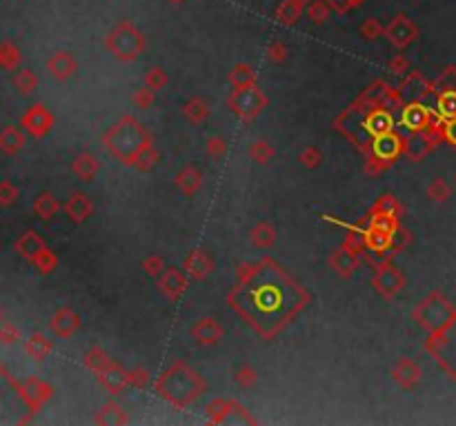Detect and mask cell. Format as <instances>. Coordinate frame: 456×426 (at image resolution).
Segmentation results:
<instances>
[{
  "label": "cell",
  "mask_w": 456,
  "mask_h": 426,
  "mask_svg": "<svg viewBox=\"0 0 456 426\" xmlns=\"http://www.w3.org/2000/svg\"><path fill=\"white\" fill-rule=\"evenodd\" d=\"M156 391L176 406H187L189 402H194L203 391H205V382H203L200 375L196 371H191L185 362H176L163 373V377H159Z\"/></svg>",
  "instance_id": "cell-1"
},
{
  "label": "cell",
  "mask_w": 456,
  "mask_h": 426,
  "mask_svg": "<svg viewBox=\"0 0 456 426\" xmlns=\"http://www.w3.org/2000/svg\"><path fill=\"white\" fill-rule=\"evenodd\" d=\"M149 140L152 138L145 133V129H142L138 120L131 118V116L121 118L103 136L105 147L112 151V155H116L118 160L125 162V165H134L136 155L142 151V147H145Z\"/></svg>",
  "instance_id": "cell-2"
},
{
  "label": "cell",
  "mask_w": 456,
  "mask_h": 426,
  "mask_svg": "<svg viewBox=\"0 0 456 426\" xmlns=\"http://www.w3.org/2000/svg\"><path fill=\"white\" fill-rule=\"evenodd\" d=\"M107 50H110L118 60H136L142 50H145V40H142V33L134 27L129 25V22H121L110 36H107Z\"/></svg>",
  "instance_id": "cell-3"
},
{
  "label": "cell",
  "mask_w": 456,
  "mask_h": 426,
  "mask_svg": "<svg viewBox=\"0 0 456 426\" xmlns=\"http://www.w3.org/2000/svg\"><path fill=\"white\" fill-rule=\"evenodd\" d=\"M270 105L267 96L263 93L256 84L254 87H241V89H234L230 96H227V107L232 109V112L243 118V120H251L256 118L263 109Z\"/></svg>",
  "instance_id": "cell-4"
},
{
  "label": "cell",
  "mask_w": 456,
  "mask_h": 426,
  "mask_svg": "<svg viewBox=\"0 0 456 426\" xmlns=\"http://www.w3.org/2000/svg\"><path fill=\"white\" fill-rule=\"evenodd\" d=\"M418 318H421L423 326L432 328V331H439L443 324H448L452 320V307L439 294H434L432 298H427L425 302H421Z\"/></svg>",
  "instance_id": "cell-5"
},
{
  "label": "cell",
  "mask_w": 456,
  "mask_h": 426,
  "mask_svg": "<svg viewBox=\"0 0 456 426\" xmlns=\"http://www.w3.org/2000/svg\"><path fill=\"white\" fill-rule=\"evenodd\" d=\"M372 287H374L383 298H394L401 294V289L405 287V275L396 269L394 264L385 262L381 264L374 277H372Z\"/></svg>",
  "instance_id": "cell-6"
},
{
  "label": "cell",
  "mask_w": 456,
  "mask_h": 426,
  "mask_svg": "<svg viewBox=\"0 0 456 426\" xmlns=\"http://www.w3.org/2000/svg\"><path fill=\"white\" fill-rule=\"evenodd\" d=\"M159 289L170 302H178L187 291V277L176 266H165V271L159 275Z\"/></svg>",
  "instance_id": "cell-7"
},
{
  "label": "cell",
  "mask_w": 456,
  "mask_h": 426,
  "mask_svg": "<svg viewBox=\"0 0 456 426\" xmlns=\"http://www.w3.org/2000/svg\"><path fill=\"white\" fill-rule=\"evenodd\" d=\"M189 335L194 337V342L200 347H214L219 344L223 335H225V328L221 326L219 320L214 318H200L194 326L189 328Z\"/></svg>",
  "instance_id": "cell-8"
},
{
  "label": "cell",
  "mask_w": 456,
  "mask_h": 426,
  "mask_svg": "<svg viewBox=\"0 0 456 426\" xmlns=\"http://www.w3.org/2000/svg\"><path fill=\"white\" fill-rule=\"evenodd\" d=\"M401 123L403 127L410 131V133H421V131H427L432 125V114L429 109L421 102H410L405 109H403V116H401Z\"/></svg>",
  "instance_id": "cell-9"
},
{
  "label": "cell",
  "mask_w": 456,
  "mask_h": 426,
  "mask_svg": "<svg viewBox=\"0 0 456 426\" xmlns=\"http://www.w3.org/2000/svg\"><path fill=\"white\" fill-rule=\"evenodd\" d=\"M388 38L390 43L396 47V50H405V47H410L416 38V27H414V22L410 18H405V16H399L396 18L392 25L388 27Z\"/></svg>",
  "instance_id": "cell-10"
},
{
  "label": "cell",
  "mask_w": 456,
  "mask_h": 426,
  "mask_svg": "<svg viewBox=\"0 0 456 426\" xmlns=\"http://www.w3.org/2000/svg\"><path fill=\"white\" fill-rule=\"evenodd\" d=\"M98 380L101 384L107 388L110 393L118 395V393H123L125 388L129 386V371H125L121 364H116V362H110L107 367L98 373Z\"/></svg>",
  "instance_id": "cell-11"
},
{
  "label": "cell",
  "mask_w": 456,
  "mask_h": 426,
  "mask_svg": "<svg viewBox=\"0 0 456 426\" xmlns=\"http://www.w3.org/2000/svg\"><path fill=\"white\" fill-rule=\"evenodd\" d=\"M183 269L189 277L194 280H205L212 271H214V262L209 255L203 249H194L187 253V258L183 262Z\"/></svg>",
  "instance_id": "cell-12"
},
{
  "label": "cell",
  "mask_w": 456,
  "mask_h": 426,
  "mask_svg": "<svg viewBox=\"0 0 456 426\" xmlns=\"http://www.w3.org/2000/svg\"><path fill=\"white\" fill-rule=\"evenodd\" d=\"M403 140L396 136V133H383V136H378L376 140H374V158H378V160H383V162H394L396 158L401 155V151H403Z\"/></svg>",
  "instance_id": "cell-13"
},
{
  "label": "cell",
  "mask_w": 456,
  "mask_h": 426,
  "mask_svg": "<svg viewBox=\"0 0 456 426\" xmlns=\"http://www.w3.org/2000/svg\"><path fill=\"white\" fill-rule=\"evenodd\" d=\"M392 380L403 388H414L421 382V369H418V364L414 360L401 358L396 362V367L392 369Z\"/></svg>",
  "instance_id": "cell-14"
},
{
  "label": "cell",
  "mask_w": 456,
  "mask_h": 426,
  "mask_svg": "<svg viewBox=\"0 0 456 426\" xmlns=\"http://www.w3.org/2000/svg\"><path fill=\"white\" fill-rule=\"evenodd\" d=\"M330 266L336 275L352 277L358 269V258L350 247H341L330 255Z\"/></svg>",
  "instance_id": "cell-15"
},
{
  "label": "cell",
  "mask_w": 456,
  "mask_h": 426,
  "mask_svg": "<svg viewBox=\"0 0 456 426\" xmlns=\"http://www.w3.org/2000/svg\"><path fill=\"white\" fill-rule=\"evenodd\" d=\"M65 213L76 225H82L94 213V202L82 191H76V193H71L69 200L65 202Z\"/></svg>",
  "instance_id": "cell-16"
},
{
  "label": "cell",
  "mask_w": 456,
  "mask_h": 426,
  "mask_svg": "<svg viewBox=\"0 0 456 426\" xmlns=\"http://www.w3.org/2000/svg\"><path fill=\"white\" fill-rule=\"evenodd\" d=\"M427 82L425 78L418 74V71H414V74H407L405 76V82H403V87H401V98L405 100H410V102H421L425 96H427Z\"/></svg>",
  "instance_id": "cell-17"
},
{
  "label": "cell",
  "mask_w": 456,
  "mask_h": 426,
  "mask_svg": "<svg viewBox=\"0 0 456 426\" xmlns=\"http://www.w3.org/2000/svg\"><path fill=\"white\" fill-rule=\"evenodd\" d=\"M176 187L181 189L187 198L194 196V193L203 187V174L198 172V167L194 165L183 167L181 172L176 174Z\"/></svg>",
  "instance_id": "cell-18"
},
{
  "label": "cell",
  "mask_w": 456,
  "mask_h": 426,
  "mask_svg": "<svg viewBox=\"0 0 456 426\" xmlns=\"http://www.w3.org/2000/svg\"><path fill=\"white\" fill-rule=\"evenodd\" d=\"M71 169H74V174H76L80 180L91 182L96 176H98V172H101V162H98V158H96L94 153L85 151V153H80V155L74 158V162H71Z\"/></svg>",
  "instance_id": "cell-19"
},
{
  "label": "cell",
  "mask_w": 456,
  "mask_h": 426,
  "mask_svg": "<svg viewBox=\"0 0 456 426\" xmlns=\"http://www.w3.org/2000/svg\"><path fill=\"white\" fill-rule=\"evenodd\" d=\"M392 127H394V118L390 112H385V109H374L365 120V129L369 136H374V138L383 136V133H390Z\"/></svg>",
  "instance_id": "cell-20"
},
{
  "label": "cell",
  "mask_w": 456,
  "mask_h": 426,
  "mask_svg": "<svg viewBox=\"0 0 456 426\" xmlns=\"http://www.w3.org/2000/svg\"><path fill=\"white\" fill-rule=\"evenodd\" d=\"M183 118L187 120L189 125H203L205 120L209 118V105H207V100H203V98H198V96H194V98H189L185 105H183Z\"/></svg>",
  "instance_id": "cell-21"
},
{
  "label": "cell",
  "mask_w": 456,
  "mask_h": 426,
  "mask_svg": "<svg viewBox=\"0 0 456 426\" xmlns=\"http://www.w3.org/2000/svg\"><path fill=\"white\" fill-rule=\"evenodd\" d=\"M50 69H52V74H54L58 80H67V78H71V76L76 74L78 65H76L74 56L63 52V54H56V56L50 60Z\"/></svg>",
  "instance_id": "cell-22"
},
{
  "label": "cell",
  "mask_w": 456,
  "mask_h": 426,
  "mask_svg": "<svg viewBox=\"0 0 456 426\" xmlns=\"http://www.w3.org/2000/svg\"><path fill=\"white\" fill-rule=\"evenodd\" d=\"M249 240L256 249H272L276 242V229L270 222H258L251 227Z\"/></svg>",
  "instance_id": "cell-23"
},
{
  "label": "cell",
  "mask_w": 456,
  "mask_h": 426,
  "mask_svg": "<svg viewBox=\"0 0 456 426\" xmlns=\"http://www.w3.org/2000/svg\"><path fill=\"white\" fill-rule=\"evenodd\" d=\"M78 326H80V318L74 311H69V309L58 311V315L54 318V328L58 331V335H65L67 337L74 331H78Z\"/></svg>",
  "instance_id": "cell-24"
},
{
  "label": "cell",
  "mask_w": 456,
  "mask_h": 426,
  "mask_svg": "<svg viewBox=\"0 0 456 426\" xmlns=\"http://www.w3.org/2000/svg\"><path fill=\"white\" fill-rule=\"evenodd\" d=\"M230 82H232V87L234 89H241V87H254L256 84V74H254V69H251L249 65L241 63V65H236L232 71H230Z\"/></svg>",
  "instance_id": "cell-25"
},
{
  "label": "cell",
  "mask_w": 456,
  "mask_h": 426,
  "mask_svg": "<svg viewBox=\"0 0 456 426\" xmlns=\"http://www.w3.org/2000/svg\"><path fill=\"white\" fill-rule=\"evenodd\" d=\"M392 236L394 234H385V231H378V229H372V227H369V231L363 234L365 245L376 253H385L392 249Z\"/></svg>",
  "instance_id": "cell-26"
},
{
  "label": "cell",
  "mask_w": 456,
  "mask_h": 426,
  "mask_svg": "<svg viewBox=\"0 0 456 426\" xmlns=\"http://www.w3.org/2000/svg\"><path fill=\"white\" fill-rule=\"evenodd\" d=\"M436 114H439L441 120H452V118H456V89H446V91L439 93Z\"/></svg>",
  "instance_id": "cell-27"
},
{
  "label": "cell",
  "mask_w": 456,
  "mask_h": 426,
  "mask_svg": "<svg viewBox=\"0 0 456 426\" xmlns=\"http://www.w3.org/2000/svg\"><path fill=\"white\" fill-rule=\"evenodd\" d=\"M159 158H161V153L156 151V147H154V142L149 140L145 147H142V151L136 155V160H134V167L138 169V172H142V174H147V172H152V169L159 165Z\"/></svg>",
  "instance_id": "cell-28"
},
{
  "label": "cell",
  "mask_w": 456,
  "mask_h": 426,
  "mask_svg": "<svg viewBox=\"0 0 456 426\" xmlns=\"http://www.w3.org/2000/svg\"><path fill=\"white\" fill-rule=\"evenodd\" d=\"M249 158L254 160L256 165H267L276 158V149L272 147L270 142L265 140H254L249 144Z\"/></svg>",
  "instance_id": "cell-29"
},
{
  "label": "cell",
  "mask_w": 456,
  "mask_h": 426,
  "mask_svg": "<svg viewBox=\"0 0 456 426\" xmlns=\"http://www.w3.org/2000/svg\"><path fill=\"white\" fill-rule=\"evenodd\" d=\"M127 422V416L118 404H105L98 413H96V424H123Z\"/></svg>",
  "instance_id": "cell-30"
},
{
  "label": "cell",
  "mask_w": 456,
  "mask_h": 426,
  "mask_svg": "<svg viewBox=\"0 0 456 426\" xmlns=\"http://www.w3.org/2000/svg\"><path fill=\"white\" fill-rule=\"evenodd\" d=\"M369 227L378 229V231H385V234H394V231L399 229V222H396V215H392V213L374 211L369 218Z\"/></svg>",
  "instance_id": "cell-31"
},
{
  "label": "cell",
  "mask_w": 456,
  "mask_h": 426,
  "mask_svg": "<svg viewBox=\"0 0 456 426\" xmlns=\"http://www.w3.org/2000/svg\"><path fill=\"white\" fill-rule=\"evenodd\" d=\"M107 364H110V358H107V353L101 347H91L85 353V367L91 369L94 373H101L107 367Z\"/></svg>",
  "instance_id": "cell-32"
},
{
  "label": "cell",
  "mask_w": 456,
  "mask_h": 426,
  "mask_svg": "<svg viewBox=\"0 0 456 426\" xmlns=\"http://www.w3.org/2000/svg\"><path fill=\"white\" fill-rule=\"evenodd\" d=\"M167 84H170V76H167V71L161 69V67H152L145 74V87H149L154 91L165 89Z\"/></svg>",
  "instance_id": "cell-33"
},
{
  "label": "cell",
  "mask_w": 456,
  "mask_h": 426,
  "mask_svg": "<svg viewBox=\"0 0 456 426\" xmlns=\"http://www.w3.org/2000/svg\"><path fill=\"white\" fill-rule=\"evenodd\" d=\"M427 198L432 202H446L450 198V187L443 178H434L427 185Z\"/></svg>",
  "instance_id": "cell-34"
},
{
  "label": "cell",
  "mask_w": 456,
  "mask_h": 426,
  "mask_svg": "<svg viewBox=\"0 0 456 426\" xmlns=\"http://www.w3.org/2000/svg\"><path fill=\"white\" fill-rule=\"evenodd\" d=\"M258 380V373L254 367H249V364H243V367H238L236 373H234V382L241 386V388H251Z\"/></svg>",
  "instance_id": "cell-35"
},
{
  "label": "cell",
  "mask_w": 456,
  "mask_h": 426,
  "mask_svg": "<svg viewBox=\"0 0 456 426\" xmlns=\"http://www.w3.org/2000/svg\"><path fill=\"white\" fill-rule=\"evenodd\" d=\"M154 100H156V91L149 89V87H140V89L134 91V96H131V102H134V107L142 109V112L149 109L154 105Z\"/></svg>",
  "instance_id": "cell-36"
},
{
  "label": "cell",
  "mask_w": 456,
  "mask_h": 426,
  "mask_svg": "<svg viewBox=\"0 0 456 426\" xmlns=\"http://www.w3.org/2000/svg\"><path fill=\"white\" fill-rule=\"evenodd\" d=\"M298 162H301L305 169H316V167H321V162H323V153L316 149V147H305L301 153H298Z\"/></svg>",
  "instance_id": "cell-37"
},
{
  "label": "cell",
  "mask_w": 456,
  "mask_h": 426,
  "mask_svg": "<svg viewBox=\"0 0 456 426\" xmlns=\"http://www.w3.org/2000/svg\"><path fill=\"white\" fill-rule=\"evenodd\" d=\"M142 269H145L147 275L159 277L165 271V260L161 258V255H147V258L142 260Z\"/></svg>",
  "instance_id": "cell-38"
},
{
  "label": "cell",
  "mask_w": 456,
  "mask_h": 426,
  "mask_svg": "<svg viewBox=\"0 0 456 426\" xmlns=\"http://www.w3.org/2000/svg\"><path fill=\"white\" fill-rule=\"evenodd\" d=\"M374 211L392 213V215H396V218H399V213H401V204L396 202V198H394V196H383V198H381V200L376 202Z\"/></svg>",
  "instance_id": "cell-39"
},
{
  "label": "cell",
  "mask_w": 456,
  "mask_h": 426,
  "mask_svg": "<svg viewBox=\"0 0 456 426\" xmlns=\"http://www.w3.org/2000/svg\"><path fill=\"white\" fill-rule=\"evenodd\" d=\"M227 153V140L223 136H212L207 140V155L212 158H223Z\"/></svg>",
  "instance_id": "cell-40"
},
{
  "label": "cell",
  "mask_w": 456,
  "mask_h": 426,
  "mask_svg": "<svg viewBox=\"0 0 456 426\" xmlns=\"http://www.w3.org/2000/svg\"><path fill=\"white\" fill-rule=\"evenodd\" d=\"M149 382V373L145 369H134V371H129V386H134V388H145Z\"/></svg>",
  "instance_id": "cell-41"
},
{
  "label": "cell",
  "mask_w": 456,
  "mask_h": 426,
  "mask_svg": "<svg viewBox=\"0 0 456 426\" xmlns=\"http://www.w3.org/2000/svg\"><path fill=\"white\" fill-rule=\"evenodd\" d=\"M38 211H41L43 218H52V215L58 211V202H56V198H54V196H43L41 202H38Z\"/></svg>",
  "instance_id": "cell-42"
},
{
  "label": "cell",
  "mask_w": 456,
  "mask_h": 426,
  "mask_svg": "<svg viewBox=\"0 0 456 426\" xmlns=\"http://www.w3.org/2000/svg\"><path fill=\"white\" fill-rule=\"evenodd\" d=\"M443 140H448L452 147H456V118L443 120Z\"/></svg>",
  "instance_id": "cell-43"
},
{
  "label": "cell",
  "mask_w": 456,
  "mask_h": 426,
  "mask_svg": "<svg viewBox=\"0 0 456 426\" xmlns=\"http://www.w3.org/2000/svg\"><path fill=\"white\" fill-rule=\"evenodd\" d=\"M407 69H410V65H407V60L403 56H396L390 63V71L396 76H407Z\"/></svg>",
  "instance_id": "cell-44"
},
{
  "label": "cell",
  "mask_w": 456,
  "mask_h": 426,
  "mask_svg": "<svg viewBox=\"0 0 456 426\" xmlns=\"http://www.w3.org/2000/svg\"><path fill=\"white\" fill-rule=\"evenodd\" d=\"M381 31H383V29H381V25H378L376 20H367L365 25H363V29H361V33L365 36L367 40H374V38H378Z\"/></svg>",
  "instance_id": "cell-45"
},
{
  "label": "cell",
  "mask_w": 456,
  "mask_h": 426,
  "mask_svg": "<svg viewBox=\"0 0 456 426\" xmlns=\"http://www.w3.org/2000/svg\"><path fill=\"white\" fill-rule=\"evenodd\" d=\"M267 56H270V60H272V63H283V60H285V56H287V50H285V47H283L281 43H274V45L270 47Z\"/></svg>",
  "instance_id": "cell-46"
}]
</instances>
